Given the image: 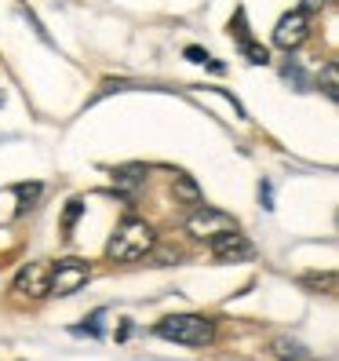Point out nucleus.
Returning <instances> with one entry per match:
<instances>
[{"mask_svg":"<svg viewBox=\"0 0 339 361\" xmlns=\"http://www.w3.org/2000/svg\"><path fill=\"white\" fill-rule=\"evenodd\" d=\"M102 322H106V310H95L88 322L77 325L73 332H77V336H92V339H99V336H102Z\"/></svg>","mask_w":339,"mask_h":361,"instance_id":"obj_13","label":"nucleus"},{"mask_svg":"<svg viewBox=\"0 0 339 361\" xmlns=\"http://www.w3.org/2000/svg\"><path fill=\"white\" fill-rule=\"evenodd\" d=\"M230 37L238 40V48L245 51L248 62H256V66L270 62V51H266L263 44H256V40H252V33H248V18H245V11H238L234 18H230Z\"/></svg>","mask_w":339,"mask_h":361,"instance_id":"obj_8","label":"nucleus"},{"mask_svg":"<svg viewBox=\"0 0 339 361\" xmlns=\"http://www.w3.org/2000/svg\"><path fill=\"white\" fill-rule=\"evenodd\" d=\"M211 256L219 263H252L256 259V245H252L241 230H230V233L211 238Z\"/></svg>","mask_w":339,"mask_h":361,"instance_id":"obj_6","label":"nucleus"},{"mask_svg":"<svg viewBox=\"0 0 339 361\" xmlns=\"http://www.w3.org/2000/svg\"><path fill=\"white\" fill-rule=\"evenodd\" d=\"M328 0H303V11H317V8H325Z\"/></svg>","mask_w":339,"mask_h":361,"instance_id":"obj_16","label":"nucleus"},{"mask_svg":"<svg viewBox=\"0 0 339 361\" xmlns=\"http://www.w3.org/2000/svg\"><path fill=\"white\" fill-rule=\"evenodd\" d=\"M154 332L168 343H179V347H208L216 339V322L204 314H168L154 325Z\"/></svg>","mask_w":339,"mask_h":361,"instance_id":"obj_2","label":"nucleus"},{"mask_svg":"<svg viewBox=\"0 0 339 361\" xmlns=\"http://www.w3.org/2000/svg\"><path fill=\"white\" fill-rule=\"evenodd\" d=\"M270 354L278 361H310V350L300 343V339H292V336H278V339H273Z\"/></svg>","mask_w":339,"mask_h":361,"instance_id":"obj_11","label":"nucleus"},{"mask_svg":"<svg viewBox=\"0 0 339 361\" xmlns=\"http://www.w3.org/2000/svg\"><path fill=\"white\" fill-rule=\"evenodd\" d=\"M259 197H263V204H266V208L273 204V201H270V183H263V186H259Z\"/></svg>","mask_w":339,"mask_h":361,"instance_id":"obj_17","label":"nucleus"},{"mask_svg":"<svg viewBox=\"0 0 339 361\" xmlns=\"http://www.w3.org/2000/svg\"><path fill=\"white\" fill-rule=\"evenodd\" d=\"M186 230H190V238H201V241H211V238H219V233H230V230H238V219L230 216V212L223 208H211V204H197L194 212H190V219H186Z\"/></svg>","mask_w":339,"mask_h":361,"instance_id":"obj_4","label":"nucleus"},{"mask_svg":"<svg viewBox=\"0 0 339 361\" xmlns=\"http://www.w3.org/2000/svg\"><path fill=\"white\" fill-rule=\"evenodd\" d=\"M40 194H44V186H40V183H23V186H18V197H23V201H18V216H26V212L37 204Z\"/></svg>","mask_w":339,"mask_h":361,"instance_id":"obj_12","label":"nucleus"},{"mask_svg":"<svg viewBox=\"0 0 339 361\" xmlns=\"http://www.w3.org/2000/svg\"><path fill=\"white\" fill-rule=\"evenodd\" d=\"M84 216V201H70L66 204V216H62V233H66V238H70V233H73V226H77V219Z\"/></svg>","mask_w":339,"mask_h":361,"instance_id":"obj_14","label":"nucleus"},{"mask_svg":"<svg viewBox=\"0 0 339 361\" xmlns=\"http://www.w3.org/2000/svg\"><path fill=\"white\" fill-rule=\"evenodd\" d=\"M48 263H26L23 270L15 274V281H11V288L18 292V295H26V300H44L48 295Z\"/></svg>","mask_w":339,"mask_h":361,"instance_id":"obj_7","label":"nucleus"},{"mask_svg":"<svg viewBox=\"0 0 339 361\" xmlns=\"http://www.w3.org/2000/svg\"><path fill=\"white\" fill-rule=\"evenodd\" d=\"M146 179H150V168H146V164H124V168H117V172H113L117 190H121V194H128V197L135 194Z\"/></svg>","mask_w":339,"mask_h":361,"instance_id":"obj_9","label":"nucleus"},{"mask_svg":"<svg viewBox=\"0 0 339 361\" xmlns=\"http://www.w3.org/2000/svg\"><path fill=\"white\" fill-rule=\"evenodd\" d=\"M154 245H157L154 226L146 223V219H139V216H128V219L113 230L110 245H106V256H110L113 263H135V259H142Z\"/></svg>","mask_w":339,"mask_h":361,"instance_id":"obj_1","label":"nucleus"},{"mask_svg":"<svg viewBox=\"0 0 339 361\" xmlns=\"http://www.w3.org/2000/svg\"><path fill=\"white\" fill-rule=\"evenodd\" d=\"M186 59H190V62H204V66H208V51L197 48V44H194V48H186Z\"/></svg>","mask_w":339,"mask_h":361,"instance_id":"obj_15","label":"nucleus"},{"mask_svg":"<svg viewBox=\"0 0 339 361\" xmlns=\"http://www.w3.org/2000/svg\"><path fill=\"white\" fill-rule=\"evenodd\" d=\"M172 194H175V201H179V204H190V208H197V204L204 201L197 179L190 176V172H175V179H172Z\"/></svg>","mask_w":339,"mask_h":361,"instance_id":"obj_10","label":"nucleus"},{"mask_svg":"<svg viewBox=\"0 0 339 361\" xmlns=\"http://www.w3.org/2000/svg\"><path fill=\"white\" fill-rule=\"evenodd\" d=\"M307 37H310V11H303V8L281 15L278 26H273V44L281 51H295Z\"/></svg>","mask_w":339,"mask_h":361,"instance_id":"obj_5","label":"nucleus"},{"mask_svg":"<svg viewBox=\"0 0 339 361\" xmlns=\"http://www.w3.org/2000/svg\"><path fill=\"white\" fill-rule=\"evenodd\" d=\"M92 281V267L88 259H58L51 270H48V295H73L80 292L84 285Z\"/></svg>","mask_w":339,"mask_h":361,"instance_id":"obj_3","label":"nucleus"}]
</instances>
